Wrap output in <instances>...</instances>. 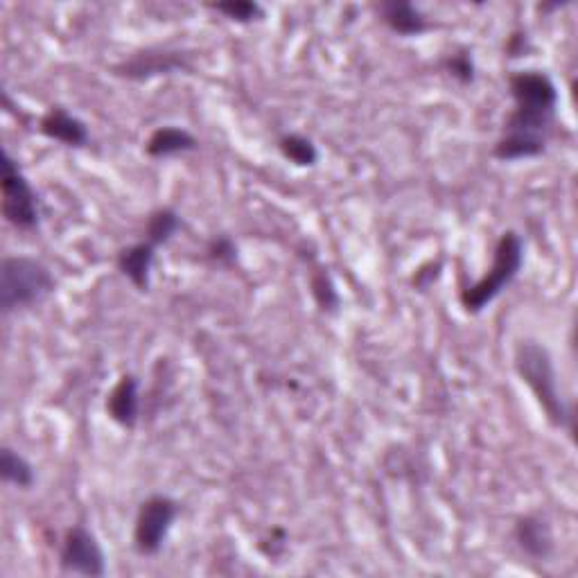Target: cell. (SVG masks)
<instances>
[{
	"label": "cell",
	"mask_w": 578,
	"mask_h": 578,
	"mask_svg": "<svg viewBox=\"0 0 578 578\" xmlns=\"http://www.w3.org/2000/svg\"><path fill=\"white\" fill-rule=\"evenodd\" d=\"M190 64L185 60V54L177 50H143L136 52L131 60H125L118 64L114 70L120 77L143 81L156 75H172L179 70H188Z\"/></svg>",
	"instance_id": "cell-8"
},
{
	"label": "cell",
	"mask_w": 578,
	"mask_h": 578,
	"mask_svg": "<svg viewBox=\"0 0 578 578\" xmlns=\"http://www.w3.org/2000/svg\"><path fill=\"white\" fill-rule=\"evenodd\" d=\"M377 14L382 23L398 37H421L429 30L427 14L407 0H387V3L377 5Z\"/></svg>",
	"instance_id": "cell-13"
},
{
	"label": "cell",
	"mask_w": 578,
	"mask_h": 578,
	"mask_svg": "<svg viewBox=\"0 0 578 578\" xmlns=\"http://www.w3.org/2000/svg\"><path fill=\"white\" fill-rule=\"evenodd\" d=\"M446 70L461 81V85H473L475 81V62H473V54L471 52H454L446 60Z\"/></svg>",
	"instance_id": "cell-20"
},
{
	"label": "cell",
	"mask_w": 578,
	"mask_h": 578,
	"mask_svg": "<svg viewBox=\"0 0 578 578\" xmlns=\"http://www.w3.org/2000/svg\"><path fill=\"white\" fill-rule=\"evenodd\" d=\"M210 10L235 23H254L260 21L265 14V10L258 3H252V0H227V3L210 5Z\"/></svg>",
	"instance_id": "cell-19"
},
{
	"label": "cell",
	"mask_w": 578,
	"mask_h": 578,
	"mask_svg": "<svg viewBox=\"0 0 578 578\" xmlns=\"http://www.w3.org/2000/svg\"><path fill=\"white\" fill-rule=\"evenodd\" d=\"M513 364L519 380L527 384L538 407L544 411L549 425L574 436V411L563 398V391L558 387V373L547 346L534 339H522L515 346Z\"/></svg>",
	"instance_id": "cell-2"
},
{
	"label": "cell",
	"mask_w": 578,
	"mask_h": 578,
	"mask_svg": "<svg viewBox=\"0 0 578 578\" xmlns=\"http://www.w3.org/2000/svg\"><path fill=\"white\" fill-rule=\"evenodd\" d=\"M197 139L188 129L179 125H163L156 127L145 143V154L150 158H172L179 154H188L197 150Z\"/></svg>",
	"instance_id": "cell-14"
},
{
	"label": "cell",
	"mask_w": 578,
	"mask_h": 578,
	"mask_svg": "<svg viewBox=\"0 0 578 578\" xmlns=\"http://www.w3.org/2000/svg\"><path fill=\"white\" fill-rule=\"evenodd\" d=\"M179 502L170 494H150L133 519V547L141 556H156L179 517Z\"/></svg>",
	"instance_id": "cell-6"
},
{
	"label": "cell",
	"mask_w": 578,
	"mask_h": 578,
	"mask_svg": "<svg viewBox=\"0 0 578 578\" xmlns=\"http://www.w3.org/2000/svg\"><path fill=\"white\" fill-rule=\"evenodd\" d=\"M39 131L48 141H54L73 150H81L91 143L89 125L75 114H70L66 106H50L39 120Z\"/></svg>",
	"instance_id": "cell-9"
},
{
	"label": "cell",
	"mask_w": 578,
	"mask_h": 578,
	"mask_svg": "<svg viewBox=\"0 0 578 578\" xmlns=\"http://www.w3.org/2000/svg\"><path fill=\"white\" fill-rule=\"evenodd\" d=\"M525 267V240L517 231H504L494 242L492 262L484 277L461 290L459 303L467 314H481L492 300H498L519 277Z\"/></svg>",
	"instance_id": "cell-3"
},
{
	"label": "cell",
	"mask_w": 578,
	"mask_h": 578,
	"mask_svg": "<svg viewBox=\"0 0 578 578\" xmlns=\"http://www.w3.org/2000/svg\"><path fill=\"white\" fill-rule=\"evenodd\" d=\"M179 229H181V215L170 206H163L150 213L143 240H147L158 249V246L168 244L179 233Z\"/></svg>",
	"instance_id": "cell-17"
},
{
	"label": "cell",
	"mask_w": 578,
	"mask_h": 578,
	"mask_svg": "<svg viewBox=\"0 0 578 578\" xmlns=\"http://www.w3.org/2000/svg\"><path fill=\"white\" fill-rule=\"evenodd\" d=\"M106 414L116 425L133 429L141 419V382L133 373H125L106 396Z\"/></svg>",
	"instance_id": "cell-10"
},
{
	"label": "cell",
	"mask_w": 578,
	"mask_h": 578,
	"mask_svg": "<svg viewBox=\"0 0 578 578\" xmlns=\"http://www.w3.org/2000/svg\"><path fill=\"white\" fill-rule=\"evenodd\" d=\"M154 260H156V246L150 244L147 240H141L118 252L116 267L136 290L145 294L152 287Z\"/></svg>",
	"instance_id": "cell-12"
},
{
	"label": "cell",
	"mask_w": 578,
	"mask_h": 578,
	"mask_svg": "<svg viewBox=\"0 0 578 578\" xmlns=\"http://www.w3.org/2000/svg\"><path fill=\"white\" fill-rule=\"evenodd\" d=\"M0 475H3L5 484H12L21 490H30L37 481L35 465L10 446L0 450Z\"/></svg>",
	"instance_id": "cell-15"
},
{
	"label": "cell",
	"mask_w": 578,
	"mask_h": 578,
	"mask_svg": "<svg viewBox=\"0 0 578 578\" xmlns=\"http://www.w3.org/2000/svg\"><path fill=\"white\" fill-rule=\"evenodd\" d=\"M513 108L504 120L492 156L502 163L529 160L547 152L549 136L558 118V87L544 70L525 68L509 77Z\"/></svg>",
	"instance_id": "cell-1"
},
{
	"label": "cell",
	"mask_w": 578,
	"mask_h": 578,
	"mask_svg": "<svg viewBox=\"0 0 578 578\" xmlns=\"http://www.w3.org/2000/svg\"><path fill=\"white\" fill-rule=\"evenodd\" d=\"M279 152L285 160H290L296 168H314L319 163V150L312 139L296 131L283 133L279 139Z\"/></svg>",
	"instance_id": "cell-16"
},
{
	"label": "cell",
	"mask_w": 578,
	"mask_h": 578,
	"mask_svg": "<svg viewBox=\"0 0 578 578\" xmlns=\"http://www.w3.org/2000/svg\"><path fill=\"white\" fill-rule=\"evenodd\" d=\"M513 538L522 549V554H527L534 561H547L554 554L552 527H549V522L540 513L522 515L515 522Z\"/></svg>",
	"instance_id": "cell-11"
},
{
	"label": "cell",
	"mask_w": 578,
	"mask_h": 578,
	"mask_svg": "<svg viewBox=\"0 0 578 578\" xmlns=\"http://www.w3.org/2000/svg\"><path fill=\"white\" fill-rule=\"evenodd\" d=\"M208 256L219 265H233L237 258V246L229 237H215L208 244Z\"/></svg>",
	"instance_id": "cell-21"
},
{
	"label": "cell",
	"mask_w": 578,
	"mask_h": 578,
	"mask_svg": "<svg viewBox=\"0 0 578 578\" xmlns=\"http://www.w3.org/2000/svg\"><path fill=\"white\" fill-rule=\"evenodd\" d=\"M529 50V41H527V35H511L509 39V46H506V52L511 54V57H522Z\"/></svg>",
	"instance_id": "cell-22"
},
{
	"label": "cell",
	"mask_w": 578,
	"mask_h": 578,
	"mask_svg": "<svg viewBox=\"0 0 578 578\" xmlns=\"http://www.w3.org/2000/svg\"><path fill=\"white\" fill-rule=\"evenodd\" d=\"M54 290L52 271L33 256H8L0 267V310L12 314L43 303Z\"/></svg>",
	"instance_id": "cell-4"
},
{
	"label": "cell",
	"mask_w": 578,
	"mask_h": 578,
	"mask_svg": "<svg viewBox=\"0 0 578 578\" xmlns=\"http://www.w3.org/2000/svg\"><path fill=\"white\" fill-rule=\"evenodd\" d=\"M60 569L75 576H106V554L98 536L89 527L73 525L64 534L60 549Z\"/></svg>",
	"instance_id": "cell-7"
},
{
	"label": "cell",
	"mask_w": 578,
	"mask_h": 578,
	"mask_svg": "<svg viewBox=\"0 0 578 578\" xmlns=\"http://www.w3.org/2000/svg\"><path fill=\"white\" fill-rule=\"evenodd\" d=\"M310 287H312V296L314 300L319 303V308L323 312H337L339 308V292H337V285L333 283V279H330V273L327 269H317L312 273V279H310Z\"/></svg>",
	"instance_id": "cell-18"
},
{
	"label": "cell",
	"mask_w": 578,
	"mask_h": 578,
	"mask_svg": "<svg viewBox=\"0 0 578 578\" xmlns=\"http://www.w3.org/2000/svg\"><path fill=\"white\" fill-rule=\"evenodd\" d=\"M0 188H3V210L5 222L18 231H37L41 224V202L30 179L25 177L18 160L3 150V163H0Z\"/></svg>",
	"instance_id": "cell-5"
}]
</instances>
